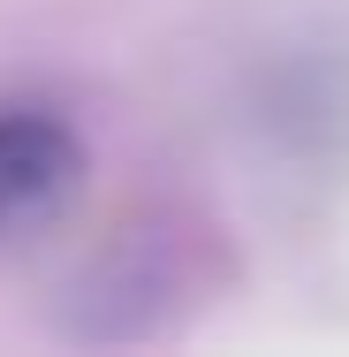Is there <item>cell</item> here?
Returning <instances> with one entry per match:
<instances>
[{"label": "cell", "mask_w": 349, "mask_h": 357, "mask_svg": "<svg viewBox=\"0 0 349 357\" xmlns=\"http://www.w3.org/2000/svg\"><path fill=\"white\" fill-rule=\"evenodd\" d=\"M84 183V137L54 107H0V251L38 236Z\"/></svg>", "instance_id": "obj_1"}]
</instances>
